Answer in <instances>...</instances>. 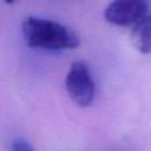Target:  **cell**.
<instances>
[{
  "instance_id": "obj_1",
  "label": "cell",
  "mask_w": 151,
  "mask_h": 151,
  "mask_svg": "<svg viewBox=\"0 0 151 151\" xmlns=\"http://www.w3.org/2000/svg\"><path fill=\"white\" fill-rule=\"evenodd\" d=\"M21 31L25 41L32 48L46 51H63L79 45L77 34L58 21L28 17L22 21Z\"/></svg>"
},
{
  "instance_id": "obj_2",
  "label": "cell",
  "mask_w": 151,
  "mask_h": 151,
  "mask_svg": "<svg viewBox=\"0 0 151 151\" xmlns=\"http://www.w3.org/2000/svg\"><path fill=\"white\" fill-rule=\"evenodd\" d=\"M65 86L68 96L79 106H90L96 96V84L88 68L84 61H74L65 79Z\"/></svg>"
},
{
  "instance_id": "obj_3",
  "label": "cell",
  "mask_w": 151,
  "mask_h": 151,
  "mask_svg": "<svg viewBox=\"0 0 151 151\" xmlns=\"http://www.w3.org/2000/svg\"><path fill=\"white\" fill-rule=\"evenodd\" d=\"M147 2L144 0H117L107 5L104 15L105 19L117 26L136 25L146 15Z\"/></svg>"
},
{
  "instance_id": "obj_4",
  "label": "cell",
  "mask_w": 151,
  "mask_h": 151,
  "mask_svg": "<svg viewBox=\"0 0 151 151\" xmlns=\"http://www.w3.org/2000/svg\"><path fill=\"white\" fill-rule=\"evenodd\" d=\"M131 39L139 52L151 53V14H146L133 26Z\"/></svg>"
},
{
  "instance_id": "obj_5",
  "label": "cell",
  "mask_w": 151,
  "mask_h": 151,
  "mask_svg": "<svg viewBox=\"0 0 151 151\" xmlns=\"http://www.w3.org/2000/svg\"><path fill=\"white\" fill-rule=\"evenodd\" d=\"M11 151H35L34 147L25 139H14L11 144Z\"/></svg>"
}]
</instances>
